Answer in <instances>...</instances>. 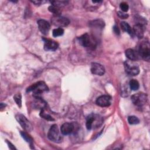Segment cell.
<instances>
[{"instance_id": "603a6c76", "label": "cell", "mask_w": 150, "mask_h": 150, "mask_svg": "<svg viewBox=\"0 0 150 150\" xmlns=\"http://www.w3.org/2000/svg\"><path fill=\"white\" fill-rule=\"evenodd\" d=\"M64 33V29L62 28H58L53 30L52 34L54 37H58L63 35Z\"/></svg>"}, {"instance_id": "f1b7e54d", "label": "cell", "mask_w": 150, "mask_h": 150, "mask_svg": "<svg viewBox=\"0 0 150 150\" xmlns=\"http://www.w3.org/2000/svg\"><path fill=\"white\" fill-rule=\"evenodd\" d=\"M46 1H38V0H36V1H32V2L35 4V5H41L42 4H43V3H45Z\"/></svg>"}, {"instance_id": "d4e9b609", "label": "cell", "mask_w": 150, "mask_h": 150, "mask_svg": "<svg viewBox=\"0 0 150 150\" xmlns=\"http://www.w3.org/2000/svg\"><path fill=\"white\" fill-rule=\"evenodd\" d=\"M13 99H14L15 103H16V104L19 107H21V106H22V96H21V94L20 93L15 94L13 97Z\"/></svg>"}, {"instance_id": "6da1fadb", "label": "cell", "mask_w": 150, "mask_h": 150, "mask_svg": "<svg viewBox=\"0 0 150 150\" xmlns=\"http://www.w3.org/2000/svg\"><path fill=\"white\" fill-rule=\"evenodd\" d=\"M49 88L45 82L40 81L36 82L27 88V92H33L35 97H39V95L43 93L45 91H48Z\"/></svg>"}, {"instance_id": "8fae6325", "label": "cell", "mask_w": 150, "mask_h": 150, "mask_svg": "<svg viewBox=\"0 0 150 150\" xmlns=\"http://www.w3.org/2000/svg\"><path fill=\"white\" fill-rule=\"evenodd\" d=\"M37 23L40 32L45 35H47L50 28V25L49 23L44 19H39Z\"/></svg>"}, {"instance_id": "ffe728a7", "label": "cell", "mask_w": 150, "mask_h": 150, "mask_svg": "<svg viewBox=\"0 0 150 150\" xmlns=\"http://www.w3.org/2000/svg\"><path fill=\"white\" fill-rule=\"evenodd\" d=\"M21 135L22 136V137L29 144L30 146H33V139L32 138L28 135L26 132L24 131H21Z\"/></svg>"}, {"instance_id": "8992f818", "label": "cell", "mask_w": 150, "mask_h": 150, "mask_svg": "<svg viewBox=\"0 0 150 150\" xmlns=\"http://www.w3.org/2000/svg\"><path fill=\"white\" fill-rule=\"evenodd\" d=\"M47 137L50 140L54 142H60L62 140V137L60 134L59 128L56 124H53L50 128Z\"/></svg>"}, {"instance_id": "30bf717a", "label": "cell", "mask_w": 150, "mask_h": 150, "mask_svg": "<svg viewBox=\"0 0 150 150\" xmlns=\"http://www.w3.org/2000/svg\"><path fill=\"white\" fill-rule=\"evenodd\" d=\"M111 97L108 95H103L98 97L96 100V104L100 107H108L111 104Z\"/></svg>"}, {"instance_id": "3957f363", "label": "cell", "mask_w": 150, "mask_h": 150, "mask_svg": "<svg viewBox=\"0 0 150 150\" xmlns=\"http://www.w3.org/2000/svg\"><path fill=\"white\" fill-rule=\"evenodd\" d=\"M79 43L83 47L94 49L96 47V41L93 36L87 33H86L80 36L79 38Z\"/></svg>"}, {"instance_id": "484cf974", "label": "cell", "mask_w": 150, "mask_h": 150, "mask_svg": "<svg viewBox=\"0 0 150 150\" xmlns=\"http://www.w3.org/2000/svg\"><path fill=\"white\" fill-rule=\"evenodd\" d=\"M40 116L47 121H54V119L49 114L45 113L43 110H41V111L40 112Z\"/></svg>"}, {"instance_id": "52a82bcc", "label": "cell", "mask_w": 150, "mask_h": 150, "mask_svg": "<svg viewBox=\"0 0 150 150\" xmlns=\"http://www.w3.org/2000/svg\"><path fill=\"white\" fill-rule=\"evenodd\" d=\"M147 95L144 93H137L131 97V100L133 104L137 106H142L147 101Z\"/></svg>"}, {"instance_id": "4dcf8cb0", "label": "cell", "mask_w": 150, "mask_h": 150, "mask_svg": "<svg viewBox=\"0 0 150 150\" xmlns=\"http://www.w3.org/2000/svg\"><path fill=\"white\" fill-rule=\"evenodd\" d=\"M6 142H7V144H8V146H9V148L10 149H16L15 147L14 146V145L11 144V142H9L8 140H6Z\"/></svg>"}, {"instance_id": "5b68a950", "label": "cell", "mask_w": 150, "mask_h": 150, "mask_svg": "<svg viewBox=\"0 0 150 150\" xmlns=\"http://www.w3.org/2000/svg\"><path fill=\"white\" fill-rule=\"evenodd\" d=\"M138 52L141 58L149 62L150 59V46L149 42H142L139 47Z\"/></svg>"}, {"instance_id": "ac0fdd59", "label": "cell", "mask_w": 150, "mask_h": 150, "mask_svg": "<svg viewBox=\"0 0 150 150\" xmlns=\"http://www.w3.org/2000/svg\"><path fill=\"white\" fill-rule=\"evenodd\" d=\"M121 26L122 29V30L126 32H127L129 35H130L131 36H133L134 33H133V30L131 28V26H129V25L125 22H122L121 23Z\"/></svg>"}, {"instance_id": "277c9868", "label": "cell", "mask_w": 150, "mask_h": 150, "mask_svg": "<svg viewBox=\"0 0 150 150\" xmlns=\"http://www.w3.org/2000/svg\"><path fill=\"white\" fill-rule=\"evenodd\" d=\"M125 72L129 76H137L139 73V67L134 61L127 60L124 63Z\"/></svg>"}, {"instance_id": "5bb4252c", "label": "cell", "mask_w": 150, "mask_h": 150, "mask_svg": "<svg viewBox=\"0 0 150 150\" xmlns=\"http://www.w3.org/2000/svg\"><path fill=\"white\" fill-rule=\"evenodd\" d=\"M74 129V125L73 123L65 122L61 126L60 131L63 135H69L73 132Z\"/></svg>"}, {"instance_id": "9c48e42d", "label": "cell", "mask_w": 150, "mask_h": 150, "mask_svg": "<svg viewBox=\"0 0 150 150\" xmlns=\"http://www.w3.org/2000/svg\"><path fill=\"white\" fill-rule=\"evenodd\" d=\"M52 22L54 25L61 28L67 26L70 23V21L68 18L62 16H53L52 18Z\"/></svg>"}, {"instance_id": "7a4b0ae2", "label": "cell", "mask_w": 150, "mask_h": 150, "mask_svg": "<svg viewBox=\"0 0 150 150\" xmlns=\"http://www.w3.org/2000/svg\"><path fill=\"white\" fill-rule=\"evenodd\" d=\"M103 123V118L97 114H91L86 118V128L87 129H91L93 128H97Z\"/></svg>"}, {"instance_id": "4316f807", "label": "cell", "mask_w": 150, "mask_h": 150, "mask_svg": "<svg viewBox=\"0 0 150 150\" xmlns=\"http://www.w3.org/2000/svg\"><path fill=\"white\" fill-rule=\"evenodd\" d=\"M120 9L122 10V12H124L128 11V8H129V6H128V4L126 2H121L120 4Z\"/></svg>"}, {"instance_id": "cb8c5ba5", "label": "cell", "mask_w": 150, "mask_h": 150, "mask_svg": "<svg viewBox=\"0 0 150 150\" xmlns=\"http://www.w3.org/2000/svg\"><path fill=\"white\" fill-rule=\"evenodd\" d=\"M128 121L129 124H132V125L137 124L139 122V120L138 118V117H137L136 116H134V115L129 116L128 117Z\"/></svg>"}, {"instance_id": "e0dca14e", "label": "cell", "mask_w": 150, "mask_h": 150, "mask_svg": "<svg viewBox=\"0 0 150 150\" xmlns=\"http://www.w3.org/2000/svg\"><path fill=\"white\" fill-rule=\"evenodd\" d=\"M104 22L101 19L93 20L89 22V26L96 29H103L104 27Z\"/></svg>"}, {"instance_id": "f546056e", "label": "cell", "mask_w": 150, "mask_h": 150, "mask_svg": "<svg viewBox=\"0 0 150 150\" xmlns=\"http://www.w3.org/2000/svg\"><path fill=\"white\" fill-rule=\"evenodd\" d=\"M113 30H114V32L117 34V35H119L120 34V30H119V29H118V28L117 26H114V27H113Z\"/></svg>"}, {"instance_id": "44dd1931", "label": "cell", "mask_w": 150, "mask_h": 150, "mask_svg": "<svg viewBox=\"0 0 150 150\" xmlns=\"http://www.w3.org/2000/svg\"><path fill=\"white\" fill-rule=\"evenodd\" d=\"M129 85L130 88L134 91L137 90L139 87V84L138 81L135 79H132L130 80L129 83Z\"/></svg>"}, {"instance_id": "7c38bea8", "label": "cell", "mask_w": 150, "mask_h": 150, "mask_svg": "<svg viewBox=\"0 0 150 150\" xmlns=\"http://www.w3.org/2000/svg\"><path fill=\"white\" fill-rule=\"evenodd\" d=\"M91 71L93 74L102 76L105 73L104 67L98 63H92L91 65Z\"/></svg>"}, {"instance_id": "ba28073f", "label": "cell", "mask_w": 150, "mask_h": 150, "mask_svg": "<svg viewBox=\"0 0 150 150\" xmlns=\"http://www.w3.org/2000/svg\"><path fill=\"white\" fill-rule=\"evenodd\" d=\"M15 117L17 121L19 123V124L23 129L28 132L31 131L32 130L33 127L32 124L25 115L21 114H18L16 115Z\"/></svg>"}, {"instance_id": "2e32d148", "label": "cell", "mask_w": 150, "mask_h": 150, "mask_svg": "<svg viewBox=\"0 0 150 150\" xmlns=\"http://www.w3.org/2000/svg\"><path fill=\"white\" fill-rule=\"evenodd\" d=\"M132 30H133L134 34L138 39H141L144 37V26L142 25L137 23L134 26Z\"/></svg>"}, {"instance_id": "9a60e30c", "label": "cell", "mask_w": 150, "mask_h": 150, "mask_svg": "<svg viewBox=\"0 0 150 150\" xmlns=\"http://www.w3.org/2000/svg\"><path fill=\"white\" fill-rule=\"evenodd\" d=\"M125 55L127 57L132 61H136L139 60L141 57L138 52L132 49H128L125 50Z\"/></svg>"}, {"instance_id": "d6986e66", "label": "cell", "mask_w": 150, "mask_h": 150, "mask_svg": "<svg viewBox=\"0 0 150 150\" xmlns=\"http://www.w3.org/2000/svg\"><path fill=\"white\" fill-rule=\"evenodd\" d=\"M48 9L50 12L54 14V16H60V14L62 13L60 8L53 5H50L48 8Z\"/></svg>"}, {"instance_id": "7402d4cb", "label": "cell", "mask_w": 150, "mask_h": 150, "mask_svg": "<svg viewBox=\"0 0 150 150\" xmlns=\"http://www.w3.org/2000/svg\"><path fill=\"white\" fill-rule=\"evenodd\" d=\"M50 3L52 4V5L60 8V7H62V6H63L67 5L68 4V1H50Z\"/></svg>"}, {"instance_id": "83f0119b", "label": "cell", "mask_w": 150, "mask_h": 150, "mask_svg": "<svg viewBox=\"0 0 150 150\" xmlns=\"http://www.w3.org/2000/svg\"><path fill=\"white\" fill-rule=\"evenodd\" d=\"M117 15L121 19H127L128 17V15L127 13H125L122 11H118L117 12Z\"/></svg>"}, {"instance_id": "4fadbf2b", "label": "cell", "mask_w": 150, "mask_h": 150, "mask_svg": "<svg viewBox=\"0 0 150 150\" xmlns=\"http://www.w3.org/2000/svg\"><path fill=\"white\" fill-rule=\"evenodd\" d=\"M45 45H44V49L46 50H56L58 47L59 44L57 42L51 40V39H43Z\"/></svg>"}, {"instance_id": "1f68e13d", "label": "cell", "mask_w": 150, "mask_h": 150, "mask_svg": "<svg viewBox=\"0 0 150 150\" xmlns=\"http://www.w3.org/2000/svg\"><path fill=\"white\" fill-rule=\"evenodd\" d=\"M5 105H5V104H4L3 103H1V105H0V107H1V108H2L4 107H5Z\"/></svg>"}]
</instances>
